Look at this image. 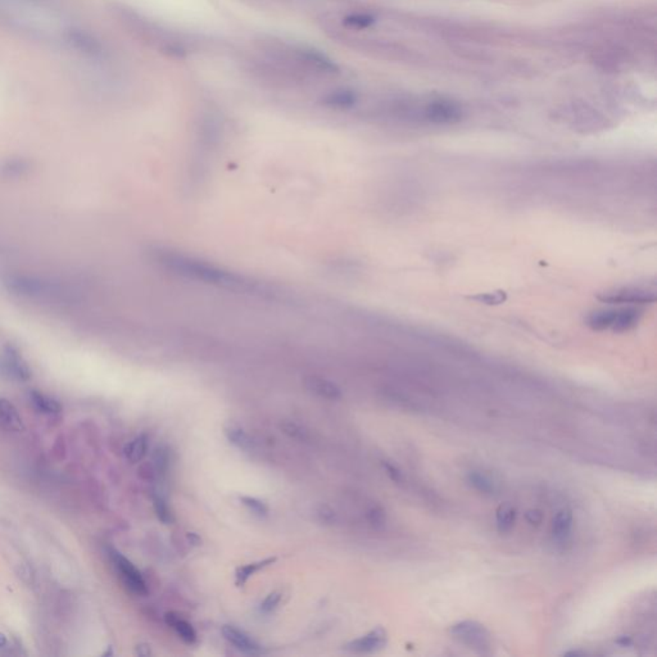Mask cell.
<instances>
[{
	"mask_svg": "<svg viewBox=\"0 0 657 657\" xmlns=\"http://www.w3.org/2000/svg\"><path fill=\"white\" fill-rule=\"evenodd\" d=\"M3 285L13 296L37 302H62L70 296V290L65 285L32 274L6 275Z\"/></svg>",
	"mask_w": 657,
	"mask_h": 657,
	"instance_id": "obj_1",
	"label": "cell"
},
{
	"mask_svg": "<svg viewBox=\"0 0 657 657\" xmlns=\"http://www.w3.org/2000/svg\"><path fill=\"white\" fill-rule=\"evenodd\" d=\"M156 256L161 265L177 271L179 274L188 275L189 278L211 281L213 284L217 283L223 287H241L243 290H247L250 287V284L245 283L239 276L223 272L221 270L216 269L207 263H202L201 261H194V259L184 257L181 254L159 252V250L156 252Z\"/></svg>",
	"mask_w": 657,
	"mask_h": 657,
	"instance_id": "obj_2",
	"label": "cell"
},
{
	"mask_svg": "<svg viewBox=\"0 0 657 657\" xmlns=\"http://www.w3.org/2000/svg\"><path fill=\"white\" fill-rule=\"evenodd\" d=\"M63 37L71 49L85 58L101 59L104 56V46L101 39L85 28H65Z\"/></svg>",
	"mask_w": 657,
	"mask_h": 657,
	"instance_id": "obj_3",
	"label": "cell"
},
{
	"mask_svg": "<svg viewBox=\"0 0 657 657\" xmlns=\"http://www.w3.org/2000/svg\"><path fill=\"white\" fill-rule=\"evenodd\" d=\"M449 633L456 638L463 640L465 645L481 651V654H484L491 645L489 633L476 621H461L458 624H454L449 629Z\"/></svg>",
	"mask_w": 657,
	"mask_h": 657,
	"instance_id": "obj_4",
	"label": "cell"
},
{
	"mask_svg": "<svg viewBox=\"0 0 657 657\" xmlns=\"http://www.w3.org/2000/svg\"><path fill=\"white\" fill-rule=\"evenodd\" d=\"M110 556H111L112 563L114 564L120 574L121 579L123 580V583L126 584L130 591L139 596H145L148 593V588L143 575L137 569V566L116 549H111Z\"/></svg>",
	"mask_w": 657,
	"mask_h": 657,
	"instance_id": "obj_5",
	"label": "cell"
},
{
	"mask_svg": "<svg viewBox=\"0 0 657 657\" xmlns=\"http://www.w3.org/2000/svg\"><path fill=\"white\" fill-rule=\"evenodd\" d=\"M387 642H388L387 631L384 628L378 627V628L369 631L367 634H365L363 637L354 639L352 642H350L348 645H345V649L354 652V654H372V652H378L380 649L385 647Z\"/></svg>",
	"mask_w": 657,
	"mask_h": 657,
	"instance_id": "obj_6",
	"label": "cell"
},
{
	"mask_svg": "<svg viewBox=\"0 0 657 657\" xmlns=\"http://www.w3.org/2000/svg\"><path fill=\"white\" fill-rule=\"evenodd\" d=\"M602 302L615 305V303H628V305H646L655 301V296L646 290L640 289H619L615 292L603 293V296H598Z\"/></svg>",
	"mask_w": 657,
	"mask_h": 657,
	"instance_id": "obj_7",
	"label": "cell"
},
{
	"mask_svg": "<svg viewBox=\"0 0 657 657\" xmlns=\"http://www.w3.org/2000/svg\"><path fill=\"white\" fill-rule=\"evenodd\" d=\"M426 119L434 123H454L463 117V112L457 104L448 101H435L425 110Z\"/></svg>",
	"mask_w": 657,
	"mask_h": 657,
	"instance_id": "obj_8",
	"label": "cell"
},
{
	"mask_svg": "<svg viewBox=\"0 0 657 657\" xmlns=\"http://www.w3.org/2000/svg\"><path fill=\"white\" fill-rule=\"evenodd\" d=\"M221 633H223V638L243 654H247V655L262 654V647L254 639L250 638L245 631L238 629L232 625H223Z\"/></svg>",
	"mask_w": 657,
	"mask_h": 657,
	"instance_id": "obj_9",
	"label": "cell"
},
{
	"mask_svg": "<svg viewBox=\"0 0 657 657\" xmlns=\"http://www.w3.org/2000/svg\"><path fill=\"white\" fill-rule=\"evenodd\" d=\"M298 57L305 65H310L319 72L323 74H336L339 71L338 65L334 63L333 61L323 53L314 50V49H301L298 50Z\"/></svg>",
	"mask_w": 657,
	"mask_h": 657,
	"instance_id": "obj_10",
	"label": "cell"
},
{
	"mask_svg": "<svg viewBox=\"0 0 657 657\" xmlns=\"http://www.w3.org/2000/svg\"><path fill=\"white\" fill-rule=\"evenodd\" d=\"M1 363H3V367H4L6 372H8L10 376L14 378V379L28 381L32 376V372H31V369L28 367V362L19 356V353L13 351V350H8L7 352L4 353Z\"/></svg>",
	"mask_w": 657,
	"mask_h": 657,
	"instance_id": "obj_11",
	"label": "cell"
},
{
	"mask_svg": "<svg viewBox=\"0 0 657 657\" xmlns=\"http://www.w3.org/2000/svg\"><path fill=\"white\" fill-rule=\"evenodd\" d=\"M0 426L10 432H22L25 429L19 410L8 399L0 398Z\"/></svg>",
	"mask_w": 657,
	"mask_h": 657,
	"instance_id": "obj_12",
	"label": "cell"
},
{
	"mask_svg": "<svg viewBox=\"0 0 657 657\" xmlns=\"http://www.w3.org/2000/svg\"><path fill=\"white\" fill-rule=\"evenodd\" d=\"M573 529V514L569 509H561L557 512L552 524V536L556 542L566 543L570 538Z\"/></svg>",
	"mask_w": 657,
	"mask_h": 657,
	"instance_id": "obj_13",
	"label": "cell"
},
{
	"mask_svg": "<svg viewBox=\"0 0 657 657\" xmlns=\"http://www.w3.org/2000/svg\"><path fill=\"white\" fill-rule=\"evenodd\" d=\"M30 170L31 165L28 159L21 157L8 158L0 165V177L6 180H14L25 176Z\"/></svg>",
	"mask_w": 657,
	"mask_h": 657,
	"instance_id": "obj_14",
	"label": "cell"
},
{
	"mask_svg": "<svg viewBox=\"0 0 657 657\" xmlns=\"http://www.w3.org/2000/svg\"><path fill=\"white\" fill-rule=\"evenodd\" d=\"M305 385L312 393H315L316 396H319L321 398L335 401V399H339L342 397L341 389L338 388L334 383L327 381V380L311 378V379L307 380Z\"/></svg>",
	"mask_w": 657,
	"mask_h": 657,
	"instance_id": "obj_15",
	"label": "cell"
},
{
	"mask_svg": "<svg viewBox=\"0 0 657 657\" xmlns=\"http://www.w3.org/2000/svg\"><path fill=\"white\" fill-rule=\"evenodd\" d=\"M639 317H640V311L634 308V307H628V308H621V310H618L616 312V317H615V321L614 324L611 326V329L616 333H623V332H628L630 329H633L637 323L639 321Z\"/></svg>",
	"mask_w": 657,
	"mask_h": 657,
	"instance_id": "obj_16",
	"label": "cell"
},
{
	"mask_svg": "<svg viewBox=\"0 0 657 657\" xmlns=\"http://www.w3.org/2000/svg\"><path fill=\"white\" fill-rule=\"evenodd\" d=\"M357 102V95L352 90L348 89H338L332 93L325 95L323 103L327 107L333 108H351Z\"/></svg>",
	"mask_w": 657,
	"mask_h": 657,
	"instance_id": "obj_17",
	"label": "cell"
},
{
	"mask_svg": "<svg viewBox=\"0 0 657 657\" xmlns=\"http://www.w3.org/2000/svg\"><path fill=\"white\" fill-rule=\"evenodd\" d=\"M275 561H276V557H269V558L259 560V561H256V563H250V564L239 566V567L236 569V572H235V582H236V585H238V587H243L244 584L250 580V576H253L256 573H259L262 569L267 567L270 565L274 564Z\"/></svg>",
	"mask_w": 657,
	"mask_h": 657,
	"instance_id": "obj_18",
	"label": "cell"
},
{
	"mask_svg": "<svg viewBox=\"0 0 657 657\" xmlns=\"http://www.w3.org/2000/svg\"><path fill=\"white\" fill-rule=\"evenodd\" d=\"M166 621L167 624L176 631L177 636L186 643L192 645L196 640V633H195L194 628L188 621L179 618L174 614H167Z\"/></svg>",
	"mask_w": 657,
	"mask_h": 657,
	"instance_id": "obj_19",
	"label": "cell"
},
{
	"mask_svg": "<svg viewBox=\"0 0 657 657\" xmlns=\"http://www.w3.org/2000/svg\"><path fill=\"white\" fill-rule=\"evenodd\" d=\"M30 398H31V402L32 405L35 406L37 411L43 412V414H47V415H57L62 411V406L61 403L57 401V399L52 398L49 397L47 394L44 393H40V392H31L30 393Z\"/></svg>",
	"mask_w": 657,
	"mask_h": 657,
	"instance_id": "obj_20",
	"label": "cell"
},
{
	"mask_svg": "<svg viewBox=\"0 0 657 657\" xmlns=\"http://www.w3.org/2000/svg\"><path fill=\"white\" fill-rule=\"evenodd\" d=\"M225 435H226V438H228V441H229L230 443L236 445V447L241 448V449L250 451V449L253 448V441H252V438H250L248 433L239 425L230 424V425L225 426Z\"/></svg>",
	"mask_w": 657,
	"mask_h": 657,
	"instance_id": "obj_21",
	"label": "cell"
},
{
	"mask_svg": "<svg viewBox=\"0 0 657 657\" xmlns=\"http://www.w3.org/2000/svg\"><path fill=\"white\" fill-rule=\"evenodd\" d=\"M147 452H148V438L144 434L132 439L125 448L126 458L132 463L141 461Z\"/></svg>",
	"mask_w": 657,
	"mask_h": 657,
	"instance_id": "obj_22",
	"label": "cell"
},
{
	"mask_svg": "<svg viewBox=\"0 0 657 657\" xmlns=\"http://www.w3.org/2000/svg\"><path fill=\"white\" fill-rule=\"evenodd\" d=\"M616 312L618 310H600V311H596L593 312L588 317L587 320V324L589 327H592L593 330H606V329H610L614 321H615V317H616Z\"/></svg>",
	"mask_w": 657,
	"mask_h": 657,
	"instance_id": "obj_23",
	"label": "cell"
},
{
	"mask_svg": "<svg viewBox=\"0 0 657 657\" xmlns=\"http://www.w3.org/2000/svg\"><path fill=\"white\" fill-rule=\"evenodd\" d=\"M497 529L500 533H509L515 525L516 511L509 503H502L497 509Z\"/></svg>",
	"mask_w": 657,
	"mask_h": 657,
	"instance_id": "obj_24",
	"label": "cell"
},
{
	"mask_svg": "<svg viewBox=\"0 0 657 657\" xmlns=\"http://www.w3.org/2000/svg\"><path fill=\"white\" fill-rule=\"evenodd\" d=\"M467 481L470 483L472 487H474L476 491H479L481 493L492 494V493L494 492V484H493V481H492L487 475L481 474V472H469Z\"/></svg>",
	"mask_w": 657,
	"mask_h": 657,
	"instance_id": "obj_25",
	"label": "cell"
},
{
	"mask_svg": "<svg viewBox=\"0 0 657 657\" xmlns=\"http://www.w3.org/2000/svg\"><path fill=\"white\" fill-rule=\"evenodd\" d=\"M153 505H154V511L157 514V518L163 524H171L174 521V515H172L171 509L168 507L166 501L163 500L161 496H154Z\"/></svg>",
	"mask_w": 657,
	"mask_h": 657,
	"instance_id": "obj_26",
	"label": "cell"
},
{
	"mask_svg": "<svg viewBox=\"0 0 657 657\" xmlns=\"http://www.w3.org/2000/svg\"><path fill=\"white\" fill-rule=\"evenodd\" d=\"M241 503L247 507V509H250L252 512H254L256 515H259V516H266L269 514V507L265 502L259 501V498H254V497H250V496H241Z\"/></svg>",
	"mask_w": 657,
	"mask_h": 657,
	"instance_id": "obj_27",
	"label": "cell"
},
{
	"mask_svg": "<svg viewBox=\"0 0 657 657\" xmlns=\"http://www.w3.org/2000/svg\"><path fill=\"white\" fill-rule=\"evenodd\" d=\"M280 427L283 429V432L285 434L289 435L290 438L296 439V441H301V442H305L308 439V433L305 432V429L301 425H298L296 423H292V421H284Z\"/></svg>",
	"mask_w": 657,
	"mask_h": 657,
	"instance_id": "obj_28",
	"label": "cell"
},
{
	"mask_svg": "<svg viewBox=\"0 0 657 657\" xmlns=\"http://www.w3.org/2000/svg\"><path fill=\"white\" fill-rule=\"evenodd\" d=\"M374 17L370 14H363V13H357V14H350L344 19V23L347 26L353 28H366L374 23Z\"/></svg>",
	"mask_w": 657,
	"mask_h": 657,
	"instance_id": "obj_29",
	"label": "cell"
},
{
	"mask_svg": "<svg viewBox=\"0 0 657 657\" xmlns=\"http://www.w3.org/2000/svg\"><path fill=\"white\" fill-rule=\"evenodd\" d=\"M281 601V593L275 591L270 593L269 596L261 603V612L263 614H271L272 611L278 607L279 603Z\"/></svg>",
	"mask_w": 657,
	"mask_h": 657,
	"instance_id": "obj_30",
	"label": "cell"
},
{
	"mask_svg": "<svg viewBox=\"0 0 657 657\" xmlns=\"http://www.w3.org/2000/svg\"><path fill=\"white\" fill-rule=\"evenodd\" d=\"M474 299L479 301L481 303H485V305H498L506 299V294L502 293V292H497V293H488V294L474 296Z\"/></svg>",
	"mask_w": 657,
	"mask_h": 657,
	"instance_id": "obj_31",
	"label": "cell"
},
{
	"mask_svg": "<svg viewBox=\"0 0 657 657\" xmlns=\"http://www.w3.org/2000/svg\"><path fill=\"white\" fill-rule=\"evenodd\" d=\"M317 516L320 518V520L323 523H326V524H333L336 520V514L330 506H326V505H323L320 506L319 509H317Z\"/></svg>",
	"mask_w": 657,
	"mask_h": 657,
	"instance_id": "obj_32",
	"label": "cell"
},
{
	"mask_svg": "<svg viewBox=\"0 0 657 657\" xmlns=\"http://www.w3.org/2000/svg\"><path fill=\"white\" fill-rule=\"evenodd\" d=\"M369 520L375 527H381L385 524V514L380 507H375L369 512Z\"/></svg>",
	"mask_w": 657,
	"mask_h": 657,
	"instance_id": "obj_33",
	"label": "cell"
},
{
	"mask_svg": "<svg viewBox=\"0 0 657 657\" xmlns=\"http://www.w3.org/2000/svg\"><path fill=\"white\" fill-rule=\"evenodd\" d=\"M542 518H543V515L539 509H529L527 512V520L532 525H538L542 523Z\"/></svg>",
	"mask_w": 657,
	"mask_h": 657,
	"instance_id": "obj_34",
	"label": "cell"
},
{
	"mask_svg": "<svg viewBox=\"0 0 657 657\" xmlns=\"http://www.w3.org/2000/svg\"><path fill=\"white\" fill-rule=\"evenodd\" d=\"M383 465H384L385 472H387V474L390 476V479H393L394 481H401V472H399L396 466H393L392 463H384Z\"/></svg>",
	"mask_w": 657,
	"mask_h": 657,
	"instance_id": "obj_35",
	"label": "cell"
},
{
	"mask_svg": "<svg viewBox=\"0 0 657 657\" xmlns=\"http://www.w3.org/2000/svg\"><path fill=\"white\" fill-rule=\"evenodd\" d=\"M135 654H137L138 656H141V657L149 656V655H152V651H150V646H149V645H147V643H140V645H138V646H137V648H135Z\"/></svg>",
	"mask_w": 657,
	"mask_h": 657,
	"instance_id": "obj_36",
	"label": "cell"
},
{
	"mask_svg": "<svg viewBox=\"0 0 657 657\" xmlns=\"http://www.w3.org/2000/svg\"><path fill=\"white\" fill-rule=\"evenodd\" d=\"M616 643H618V645H620V646H623V647H627V646L631 645V639L627 638V637H621L620 639H618V640H616Z\"/></svg>",
	"mask_w": 657,
	"mask_h": 657,
	"instance_id": "obj_37",
	"label": "cell"
},
{
	"mask_svg": "<svg viewBox=\"0 0 657 657\" xmlns=\"http://www.w3.org/2000/svg\"><path fill=\"white\" fill-rule=\"evenodd\" d=\"M31 1H37V0H31Z\"/></svg>",
	"mask_w": 657,
	"mask_h": 657,
	"instance_id": "obj_38",
	"label": "cell"
}]
</instances>
